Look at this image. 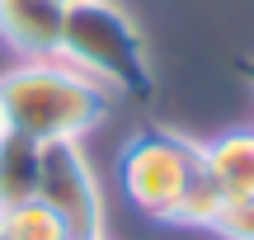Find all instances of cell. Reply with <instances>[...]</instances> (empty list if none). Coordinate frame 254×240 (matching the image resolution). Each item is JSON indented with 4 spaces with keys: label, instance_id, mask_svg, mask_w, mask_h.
<instances>
[{
    "label": "cell",
    "instance_id": "5b68a950",
    "mask_svg": "<svg viewBox=\"0 0 254 240\" xmlns=\"http://www.w3.org/2000/svg\"><path fill=\"white\" fill-rule=\"evenodd\" d=\"M62 0H0V43L19 61H47L62 52Z\"/></svg>",
    "mask_w": 254,
    "mask_h": 240
},
{
    "label": "cell",
    "instance_id": "30bf717a",
    "mask_svg": "<svg viewBox=\"0 0 254 240\" xmlns=\"http://www.w3.org/2000/svg\"><path fill=\"white\" fill-rule=\"evenodd\" d=\"M212 231L221 240H254V198H226Z\"/></svg>",
    "mask_w": 254,
    "mask_h": 240
},
{
    "label": "cell",
    "instance_id": "6da1fadb",
    "mask_svg": "<svg viewBox=\"0 0 254 240\" xmlns=\"http://www.w3.org/2000/svg\"><path fill=\"white\" fill-rule=\"evenodd\" d=\"M113 94L99 90L90 75L66 66L62 57L47 61H14L0 75V113L5 127L28 141H85L104 127Z\"/></svg>",
    "mask_w": 254,
    "mask_h": 240
},
{
    "label": "cell",
    "instance_id": "4fadbf2b",
    "mask_svg": "<svg viewBox=\"0 0 254 240\" xmlns=\"http://www.w3.org/2000/svg\"><path fill=\"white\" fill-rule=\"evenodd\" d=\"M62 5H80V0H62Z\"/></svg>",
    "mask_w": 254,
    "mask_h": 240
},
{
    "label": "cell",
    "instance_id": "5bb4252c",
    "mask_svg": "<svg viewBox=\"0 0 254 240\" xmlns=\"http://www.w3.org/2000/svg\"><path fill=\"white\" fill-rule=\"evenodd\" d=\"M94 240H109V236H94Z\"/></svg>",
    "mask_w": 254,
    "mask_h": 240
},
{
    "label": "cell",
    "instance_id": "52a82bcc",
    "mask_svg": "<svg viewBox=\"0 0 254 240\" xmlns=\"http://www.w3.org/2000/svg\"><path fill=\"white\" fill-rule=\"evenodd\" d=\"M221 203H226V193H221V184L207 175V165H202V151H198V165H193V175L184 179L179 198H174L170 217H165V226H184V231H212L221 217Z\"/></svg>",
    "mask_w": 254,
    "mask_h": 240
},
{
    "label": "cell",
    "instance_id": "3957f363",
    "mask_svg": "<svg viewBox=\"0 0 254 240\" xmlns=\"http://www.w3.org/2000/svg\"><path fill=\"white\" fill-rule=\"evenodd\" d=\"M198 165V141L179 137L170 127H136L118 146L113 179H118L123 203L146 222H165L179 198L184 179Z\"/></svg>",
    "mask_w": 254,
    "mask_h": 240
},
{
    "label": "cell",
    "instance_id": "8992f818",
    "mask_svg": "<svg viewBox=\"0 0 254 240\" xmlns=\"http://www.w3.org/2000/svg\"><path fill=\"white\" fill-rule=\"evenodd\" d=\"M198 151L226 198H254V127H226L212 141H198Z\"/></svg>",
    "mask_w": 254,
    "mask_h": 240
},
{
    "label": "cell",
    "instance_id": "7a4b0ae2",
    "mask_svg": "<svg viewBox=\"0 0 254 240\" xmlns=\"http://www.w3.org/2000/svg\"><path fill=\"white\" fill-rule=\"evenodd\" d=\"M57 57L66 66H75L80 75H90L113 99L146 104L155 94V66H151V52H146V38L136 28V19L113 0L66 5Z\"/></svg>",
    "mask_w": 254,
    "mask_h": 240
},
{
    "label": "cell",
    "instance_id": "277c9868",
    "mask_svg": "<svg viewBox=\"0 0 254 240\" xmlns=\"http://www.w3.org/2000/svg\"><path fill=\"white\" fill-rule=\"evenodd\" d=\"M38 203H47L71 240H94L109 226L104 184L85 141H43L38 151Z\"/></svg>",
    "mask_w": 254,
    "mask_h": 240
},
{
    "label": "cell",
    "instance_id": "8fae6325",
    "mask_svg": "<svg viewBox=\"0 0 254 240\" xmlns=\"http://www.w3.org/2000/svg\"><path fill=\"white\" fill-rule=\"evenodd\" d=\"M236 71H240V75H245V80H250V90H254V61H240V66H236Z\"/></svg>",
    "mask_w": 254,
    "mask_h": 240
},
{
    "label": "cell",
    "instance_id": "9a60e30c",
    "mask_svg": "<svg viewBox=\"0 0 254 240\" xmlns=\"http://www.w3.org/2000/svg\"><path fill=\"white\" fill-rule=\"evenodd\" d=\"M0 240H5V231H0Z\"/></svg>",
    "mask_w": 254,
    "mask_h": 240
},
{
    "label": "cell",
    "instance_id": "ba28073f",
    "mask_svg": "<svg viewBox=\"0 0 254 240\" xmlns=\"http://www.w3.org/2000/svg\"><path fill=\"white\" fill-rule=\"evenodd\" d=\"M38 151L43 141H28L19 132L0 137V207L38 198Z\"/></svg>",
    "mask_w": 254,
    "mask_h": 240
},
{
    "label": "cell",
    "instance_id": "7c38bea8",
    "mask_svg": "<svg viewBox=\"0 0 254 240\" xmlns=\"http://www.w3.org/2000/svg\"><path fill=\"white\" fill-rule=\"evenodd\" d=\"M5 132H9V127H5V113H0V137H5Z\"/></svg>",
    "mask_w": 254,
    "mask_h": 240
},
{
    "label": "cell",
    "instance_id": "9c48e42d",
    "mask_svg": "<svg viewBox=\"0 0 254 240\" xmlns=\"http://www.w3.org/2000/svg\"><path fill=\"white\" fill-rule=\"evenodd\" d=\"M0 231H5V240H71V231L62 226V217L47 203H38V198L14 203V207H0Z\"/></svg>",
    "mask_w": 254,
    "mask_h": 240
}]
</instances>
